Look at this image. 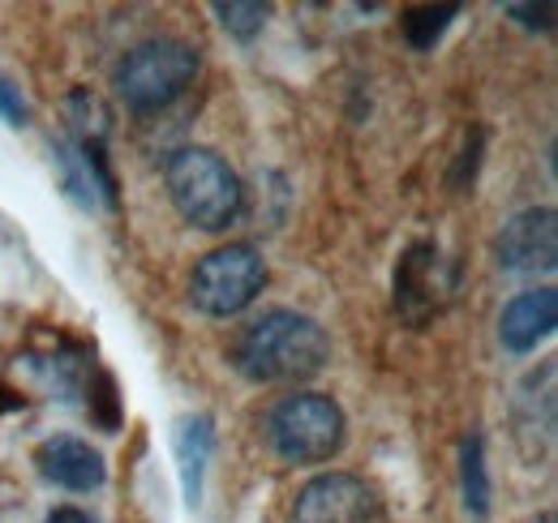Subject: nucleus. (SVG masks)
Masks as SVG:
<instances>
[{
    "label": "nucleus",
    "instance_id": "f257e3e1",
    "mask_svg": "<svg viewBox=\"0 0 558 523\" xmlns=\"http://www.w3.org/2000/svg\"><path fill=\"white\" fill-rule=\"evenodd\" d=\"M327 361H331L327 330L296 309H267L232 343V365L250 382H267V387H276V382L296 387V382L323 374Z\"/></svg>",
    "mask_w": 558,
    "mask_h": 523
},
{
    "label": "nucleus",
    "instance_id": "f03ea898",
    "mask_svg": "<svg viewBox=\"0 0 558 523\" xmlns=\"http://www.w3.org/2000/svg\"><path fill=\"white\" fill-rule=\"evenodd\" d=\"M163 181H168V197L181 210V219L194 223L198 232H223L245 210V190L236 172L207 146H181L168 159Z\"/></svg>",
    "mask_w": 558,
    "mask_h": 523
},
{
    "label": "nucleus",
    "instance_id": "7ed1b4c3",
    "mask_svg": "<svg viewBox=\"0 0 558 523\" xmlns=\"http://www.w3.org/2000/svg\"><path fill=\"white\" fill-rule=\"evenodd\" d=\"M263 429H267L271 451L283 463L314 467V463H327V459L340 455L344 434H349V421H344V408L331 394L292 391L267 412Z\"/></svg>",
    "mask_w": 558,
    "mask_h": 523
},
{
    "label": "nucleus",
    "instance_id": "20e7f679",
    "mask_svg": "<svg viewBox=\"0 0 558 523\" xmlns=\"http://www.w3.org/2000/svg\"><path fill=\"white\" fill-rule=\"evenodd\" d=\"M198 65H203L198 48L185 44V39H172V35L142 39L138 48H130L117 65V95L134 112H159L194 86Z\"/></svg>",
    "mask_w": 558,
    "mask_h": 523
},
{
    "label": "nucleus",
    "instance_id": "39448f33",
    "mask_svg": "<svg viewBox=\"0 0 558 523\" xmlns=\"http://www.w3.org/2000/svg\"><path fill=\"white\" fill-rule=\"evenodd\" d=\"M263 283H267V262L254 245H223L194 266L190 301L207 318H236L258 301Z\"/></svg>",
    "mask_w": 558,
    "mask_h": 523
},
{
    "label": "nucleus",
    "instance_id": "423d86ee",
    "mask_svg": "<svg viewBox=\"0 0 558 523\" xmlns=\"http://www.w3.org/2000/svg\"><path fill=\"white\" fill-rule=\"evenodd\" d=\"M374 515H378V494L369 481L352 472L314 476L292 502V523H374Z\"/></svg>",
    "mask_w": 558,
    "mask_h": 523
},
{
    "label": "nucleus",
    "instance_id": "0eeeda50",
    "mask_svg": "<svg viewBox=\"0 0 558 523\" xmlns=\"http://www.w3.org/2000/svg\"><path fill=\"white\" fill-rule=\"evenodd\" d=\"M494 258L511 275H550L558 266V215L550 206H529L502 223Z\"/></svg>",
    "mask_w": 558,
    "mask_h": 523
},
{
    "label": "nucleus",
    "instance_id": "6e6552de",
    "mask_svg": "<svg viewBox=\"0 0 558 523\" xmlns=\"http://www.w3.org/2000/svg\"><path fill=\"white\" fill-rule=\"evenodd\" d=\"M451 288H456V275L447 270V258L438 254V245L404 250V258L396 266V309L413 327H425V318L442 309Z\"/></svg>",
    "mask_w": 558,
    "mask_h": 523
},
{
    "label": "nucleus",
    "instance_id": "1a4fd4ad",
    "mask_svg": "<svg viewBox=\"0 0 558 523\" xmlns=\"http://www.w3.org/2000/svg\"><path fill=\"white\" fill-rule=\"evenodd\" d=\"M35 467H39L44 481H52V485H61V489H70V494H90V489H99V485L108 481L104 455H99L90 442L73 438V434L44 438L39 451H35Z\"/></svg>",
    "mask_w": 558,
    "mask_h": 523
},
{
    "label": "nucleus",
    "instance_id": "9d476101",
    "mask_svg": "<svg viewBox=\"0 0 558 523\" xmlns=\"http://www.w3.org/2000/svg\"><path fill=\"white\" fill-rule=\"evenodd\" d=\"M558 327V292L555 288H533V292H520L502 305L498 314V339L507 352L524 356V352H537Z\"/></svg>",
    "mask_w": 558,
    "mask_h": 523
},
{
    "label": "nucleus",
    "instance_id": "9b49d317",
    "mask_svg": "<svg viewBox=\"0 0 558 523\" xmlns=\"http://www.w3.org/2000/svg\"><path fill=\"white\" fill-rule=\"evenodd\" d=\"M215 451V425L210 416H181L172 429V455H177V476H181V494L185 507L198 511L203 507V485H207V463Z\"/></svg>",
    "mask_w": 558,
    "mask_h": 523
},
{
    "label": "nucleus",
    "instance_id": "f8f14e48",
    "mask_svg": "<svg viewBox=\"0 0 558 523\" xmlns=\"http://www.w3.org/2000/svg\"><path fill=\"white\" fill-rule=\"evenodd\" d=\"M460 489H464V507H469V515L486 520L489 515V472H486L482 434H469V438L460 442Z\"/></svg>",
    "mask_w": 558,
    "mask_h": 523
},
{
    "label": "nucleus",
    "instance_id": "ddd939ff",
    "mask_svg": "<svg viewBox=\"0 0 558 523\" xmlns=\"http://www.w3.org/2000/svg\"><path fill=\"white\" fill-rule=\"evenodd\" d=\"M456 13H460V4H417V9H404V39H409V48L413 52H429L442 35H447V26L456 22Z\"/></svg>",
    "mask_w": 558,
    "mask_h": 523
},
{
    "label": "nucleus",
    "instance_id": "4468645a",
    "mask_svg": "<svg viewBox=\"0 0 558 523\" xmlns=\"http://www.w3.org/2000/svg\"><path fill=\"white\" fill-rule=\"evenodd\" d=\"M215 17H219V26H223L232 39L250 44V39L263 35V26H267V17H271V4H258V0H219V4H215Z\"/></svg>",
    "mask_w": 558,
    "mask_h": 523
},
{
    "label": "nucleus",
    "instance_id": "2eb2a0df",
    "mask_svg": "<svg viewBox=\"0 0 558 523\" xmlns=\"http://www.w3.org/2000/svg\"><path fill=\"white\" fill-rule=\"evenodd\" d=\"M57 168H61V185H65V194H70L82 210L104 206V197H99V190H95V177H90V168L82 163V155L73 150V142H61V146H57Z\"/></svg>",
    "mask_w": 558,
    "mask_h": 523
},
{
    "label": "nucleus",
    "instance_id": "dca6fc26",
    "mask_svg": "<svg viewBox=\"0 0 558 523\" xmlns=\"http://www.w3.org/2000/svg\"><path fill=\"white\" fill-rule=\"evenodd\" d=\"M86 408H90V421L104 429V434H117L121 429V394H117V378L112 374H95L90 387H86Z\"/></svg>",
    "mask_w": 558,
    "mask_h": 523
},
{
    "label": "nucleus",
    "instance_id": "f3484780",
    "mask_svg": "<svg viewBox=\"0 0 558 523\" xmlns=\"http://www.w3.org/2000/svg\"><path fill=\"white\" fill-rule=\"evenodd\" d=\"M0 121H4L9 130H22V125L31 121V108H26V99H22V86H13L9 77H0Z\"/></svg>",
    "mask_w": 558,
    "mask_h": 523
},
{
    "label": "nucleus",
    "instance_id": "a211bd4d",
    "mask_svg": "<svg viewBox=\"0 0 558 523\" xmlns=\"http://www.w3.org/2000/svg\"><path fill=\"white\" fill-rule=\"evenodd\" d=\"M502 13L515 17V22L529 26V31H550V26H555V4H507Z\"/></svg>",
    "mask_w": 558,
    "mask_h": 523
},
{
    "label": "nucleus",
    "instance_id": "6ab92c4d",
    "mask_svg": "<svg viewBox=\"0 0 558 523\" xmlns=\"http://www.w3.org/2000/svg\"><path fill=\"white\" fill-rule=\"evenodd\" d=\"M482 142H486V137H482V130H473V142L464 146V159H460V168H456V177H451L456 185H464V177L473 181V168H477V159H482Z\"/></svg>",
    "mask_w": 558,
    "mask_h": 523
},
{
    "label": "nucleus",
    "instance_id": "aec40b11",
    "mask_svg": "<svg viewBox=\"0 0 558 523\" xmlns=\"http://www.w3.org/2000/svg\"><path fill=\"white\" fill-rule=\"evenodd\" d=\"M48 523H95L86 511H77V507H57V511H48Z\"/></svg>",
    "mask_w": 558,
    "mask_h": 523
},
{
    "label": "nucleus",
    "instance_id": "412c9836",
    "mask_svg": "<svg viewBox=\"0 0 558 523\" xmlns=\"http://www.w3.org/2000/svg\"><path fill=\"white\" fill-rule=\"evenodd\" d=\"M537 523H555V515H542V520H537Z\"/></svg>",
    "mask_w": 558,
    "mask_h": 523
}]
</instances>
